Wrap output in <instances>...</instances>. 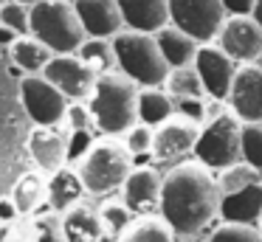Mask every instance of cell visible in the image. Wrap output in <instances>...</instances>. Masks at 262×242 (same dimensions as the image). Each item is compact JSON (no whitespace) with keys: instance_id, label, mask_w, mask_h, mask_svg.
<instances>
[{"instance_id":"obj_38","label":"cell","mask_w":262,"mask_h":242,"mask_svg":"<svg viewBox=\"0 0 262 242\" xmlns=\"http://www.w3.org/2000/svg\"><path fill=\"white\" fill-rule=\"evenodd\" d=\"M223 9H226V17H251L254 0H223Z\"/></svg>"},{"instance_id":"obj_11","label":"cell","mask_w":262,"mask_h":242,"mask_svg":"<svg viewBox=\"0 0 262 242\" xmlns=\"http://www.w3.org/2000/svg\"><path fill=\"white\" fill-rule=\"evenodd\" d=\"M226 101L239 124H262V68L237 65Z\"/></svg>"},{"instance_id":"obj_24","label":"cell","mask_w":262,"mask_h":242,"mask_svg":"<svg viewBox=\"0 0 262 242\" xmlns=\"http://www.w3.org/2000/svg\"><path fill=\"white\" fill-rule=\"evenodd\" d=\"M116 242H175V234L172 228L155 214H147V217H136L119 236Z\"/></svg>"},{"instance_id":"obj_16","label":"cell","mask_w":262,"mask_h":242,"mask_svg":"<svg viewBox=\"0 0 262 242\" xmlns=\"http://www.w3.org/2000/svg\"><path fill=\"white\" fill-rule=\"evenodd\" d=\"M121 23L127 31L138 34H158L161 28L169 26V9L166 0H116Z\"/></svg>"},{"instance_id":"obj_8","label":"cell","mask_w":262,"mask_h":242,"mask_svg":"<svg viewBox=\"0 0 262 242\" xmlns=\"http://www.w3.org/2000/svg\"><path fill=\"white\" fill-rule=\"evenodd\" d=\"M20 101L37 127H59L65 121L68 99L46 82L40 73L20 79Z\"/></svg>"},{"instance_id":"obj_19","label":"cell","mask_w":262,"mask_h":242,"mask_svg":"<svg viewBox=\"0 0 262 242\" xmlns=\"http://www.w3.org/2000/svg\"><path fill=\"white\" fill-rule=\"evenodd\" d=\"M259 214H262V183H254L248 189L237 191V194L220 197V211H217V217H223V223L256 225Z\"/></svg>"},{"instance_id":"obj_34","label":"cell","mask_w":262,"mask_h":242,"mask_svg":"<svg viewBox=\"0 0 262 242\" xmlns=\"http://www.w3.org/2000/svg\"><path fill=\"white\" fill-rule=\"evenodd\" d=\"M124 149L130 152V158L147 155L152 149V127H144V124H133L130 129L124 133Z\"/></svg>"},{"instance_id":"obj_31","label":"cell","mask_w":262,"mask_h":242,"mask_svg":"<svg viewBox=\"0 0 262 242\" xmlns=\"http://www.w3.org/2000/svg\"><path fill=\"white\" fill-rule=\"evenodd\" d=\"M209 242H262V231L245 223H220L211 231Z\"/></svg>"},{"instance_id":"obj_4","label":"cell","mask_w":262,"mask_h":242,"mask_svg":"<svg viewBox=\"0 0 262 242\" xmlns=\"http://www.w3.org/2000/svg\"><path fill=\"white\" fill-rule=\"evenodd\" d=\"M133 169H136V163L119 138H96L91 149L76 161V174L85 186V194L96 197H107L119 191Z\"/></svg>"},{"instance_id":"obj_10","label":"cell","mask_w":262,"mask_h":242,"mask_svg":"<svg viewBox=\"0 0 262 242\" xmlns=\"http://www.w3.org/2000/svg\"><path fill=\"white\" fill-rule=\"evenodd\" d=\"M40 76L51 87H57L68 99V104L71 101H88L93 93V84H96V73L76 56H51Z\"/></svg>"},{"instance_id":"obj_35","label":"cell","mask_w":262,"mask_h":242,"mask_svg":"<svg viewBox=\"0 0 262 242\" xmlns=\"http://www.w3.org/2000/svg\"><path fill=\"white\" fill-rule=\"evenodd\" d=\"M0 242H34L31 219H17V223L0 225Z\"/></svg>"},{"instance_id":"obj_5","label":"cell","mask_w":262,"mask_h":242,"mask_svg":"<svg viewBox=\"0 0 262 242\" xmlns=\"http://www.w3.org/2000/svg\"><path fill=\"white\" fill-rule=\"evenodd\" d=\"M113 48L116 71L124 73L138 90L144 87H164L169 65L164 62L152 34H138V31H121L110 39Z\"/></svg>"},{"instance_id":"obj_40","label":"cell","mask_w":262,"mask_h":242,"mask_svg":"<svg viewBox=\"0 0 262 242\" xmlns=\"http://www.w3.org/2000/svg\"><path fill=\"white\" fill-rule=\"evenodd\" d=\"M14 39H17V37H14V34L9 31V28H3V26H0V45H3V48H12V42H14Z\"/></svg>"},{"instance_id":"obj_17","label":"cell","mask_w":262,"mask_h":242,"mask_svg":"<svg viewBox=\"0 0 262 242\" xmlns=\"http://www.w3.org/2000/svg\"><path fill=\"white\" fill-rule=\"evenodd\" d=\"M29 155L40 172H59L68 163V135H62L57 127H37L29 135Z\"/></svg>"},{"instance_id":"obj_22","label":"cell","mask_w":262,"mask_h":242,"mask_svg":"<svg viewBox=\"0 0 262 242\" xmlns=\"http://www.w3.org/2000/svg\"><path fill=\"white\" fill-rule=\"evenodd\" d=\"M136 116H138V124L155 129L169 116H175V101L164 93V87H144V90H138Z\"/></svg>"},{"instance_id":"obj_21","label":"cell","mask_w":262,"mask_h":242,"mask_svg":"<svg viewBox=\"0 0 262 242\" xmlns=\"http://www.w3.org/2000/svg\"><path fill=\"white\" fill-rule=\"evenodd\" d=\"M155 45H158L164 62L169 65V71H175V68H189L194 62L198 48H200L192 37H186L183 31H178L175 26L161 28V31L155 34Z\"/></svg>"},{"instance_id":"obj_30","label":"cell","mask_w":262,"mask_h":242,"mask_svg":"<svg viewBox=\"0 0 262 242\" xmlns=\"http://www.w3.org/2000/svg\"><path fill=\"white\" fill-rule=\"evenodd\" d=\"M239 158L256 172H262V124H243L239 133Z\"/></svg>"},{"instance_id":"obj_36","label":"cell","mask_w":262,"mask_h":242,"mask_svg":"<svg viewBox=\"0 0 262 242\" xmlns=\"http://www.w3.org/2000/svg\"><path fill=\"white\" fill-rule=\"evenodd\" d=\"M93 141H96V138L91 135V129H74V133L68 135V161L76 163L88 149H91Z\"/></svg>"},{"instance_id":"obj_44","label":"cell","mask_w":262,"mask_h":242,"mask_svg":"<svg viewBox=\"0 0 262 242\" xmlns=\"http://www.w3.org/2000/svg\"><path fill=\"white\" fill-rule=\"evenodd\" d=\"M256 223H259V231H262V214H259V219H256Z\"/></svg>"},{"instance_id":"obj_6","label":"cell","mask_w":262,"mask_h":242,"mask_svg":"<svg viewBox=\"0 0 262 242\" xmlns=\"http://www.w3.org/2000/svg\"><path fill=\"white\" fill-rule=\"evenodd\" d=\"M239 133H243V124L237 116H231V110L223 113L214 121H206L200 127L198 144H194V161L203 163L211 172H223L226 166L243 161L239 158Z\"/></svg>"},{"instance_id":"obj_33","label":"cell","mask_w":262,"mask_h":242,"mask_svg":"<svg viewBox=\"0 0 262 242\" xmlns=\"http://www.w3.org/2000/svg\"><path fill=\"white\" fill-rule=\"evenodd\" d=\"M31 228H34V242H65L59 217H57V214H51V211L31 219Z\"/></svg>"},{"instance_id":"obj_45","label":"cell","mask_w":262,"mask_h":242,"mask_svg":"<svg viewBox=\"0 0 262 242\" xmlns=\"http://www.w3.org/2000/svg\"><path fill=\"white\" fill-rule=\"evenodd\" d=\"M6 3H9V0H0V6H6Z\"/></svg>"},{"instance_id":"obj_23","label":"cell","mask_w":262,"mask_h":242,"mask_svg":"<svg viewBox=\"0 0 262 242\" xmlns=\"http://www.w3.org/2000/svg\"><path fill=\"white\" fill-rule=\"evenodd\" d=\"M9 200H12V206H14V211H17L20 219L31 217V214H37V208L46 203V180L34 172L23 174V178L14 183Z\"/></svg>"},{"instance_id":"obj_14","label":"cell","mask_w":262,"mask_h":242,"mask_svg":"<svg viewBox=\"0 0 262 242\" xmlns=\"http://www.w3.org/2000/svg\"><path fill=\"white\" fill-rule=\"evenodd\" d=\"M161 200V174L152 166H136L127 174L124 186H121V203L133 217H147V214L158 211Z\"/></svg>"},{"instance_id":"obj_25","label":"cell","mask_w":262,"mask_h":242,"mask_svg":"<svg viewBox=\"0 0 262 242\" xmlns=\"http://www.w3.org/2000/svg\"><path fill=\"white\" fill-rule=\"evenodd\" d=\"M164 93L172 101H206V90L200 84V76L194 73V68H175V71L166 73L164 82Z\"/></svg>"},{"instance_id":"obj_7","label":"cell","mask_w":262,"mask_h":242,"mask_svg":"<svg viewBox=\"0 0 262 242\" xmlns=\"http://www.w3.org/2000/svg\"><path fill=\"white\" fill-rule=\"evenodd\" d=\"M166 9H169V26L192 37L198 45L214 42L226 20L223 0H166Z\"/></svg>"},{"instance_id":"obj_39","label":"cell","mask_w":262,"mask_h":242,"mask_svg":"<svg viewBox=\"0 0 262 242\" xmlns=\"http://www.w3.org/2000/svg\"><path fill=\"white\" fill-rule=\"evenodd\" d=\"M17 211H14L12 200L9 197H0V225H9V223H17Z\"/></svg>"},{"instance_id":"obj_42","label":"cell","mask_w":262,"mask_h":242,"mask_svg":"<svg viewBox=\"0 0 262 242\" xmlns=\"http://www.w3.org/2000/svg\"><path fill=\"white\" fill-rule=\"evenodd\" d=\"M12 3H17V6H26V9H31V6H37L40 0H12Z\"/></svg>"},{"instance_id":"obj_41","label":"cell","mask_w":262,"mask_h":242,"mask_svg":"<svg viewBox=\"0 0 262 242\" xmlns=\"http://www.w3.org/2000/svg\"><path fill=\"white\" fill-rule=\"evenodd\" d=\"M251 17H254V23L262 28V0H254V9H251Z\"/></svg>"},{"instance_id":"obj_28","label":"cell","mask_w":262,"mask_h":242,"mask_svg":"<svg viewBox=\"0 0 262 242\" xmlns=\"http://www.w3.org/2000/svg\"><path fill=\"white\" fill-rule=\"evenodd\" d=\"M74 56H76L79 62H85V65L91 68L93 73H96V76H99V73H107V71H113V68H116L110 39H85Z\"/></svg>"},{"instance_id":"obj_37","label":"cell","mask_w":262,"mask_h":242,"mask_svg":"<svg viewBox=\"0 0 262 242\" xmlns=\"http://www.w3.org/2000/svg\"><path fill=\"white\" fill-rule=\"evenodd\" d=\"M65 121L71 124V129H91V113L82 101H74L65 110Z\"/></svg>"},{"instance_id":"obj_27","label":"cell","mask_w":262,"mask_h":242,"mask_svg":"<svg viewBox=\"0 0 262 242\" xmlns=\"http://www.w3.org/2000/svg\"><path fill=\"white\" fill-rule=\"evenodd\" d=\"M254 183H262V172H256L254 166H248L245 161H237L231 166H226L223 172H217V189H220V197L237 194V191L248 189Z\"/></svg>"},{"instance_id":"obj_12","label":"cell","mask_w":262,"mask_h":242,"mask_svg":"<svg viewBox=\"0 0 262 242\" xmlns=\"http://www.w3.org/2000/svg\"><path fill=\"white\" fill-rule=\"evenodd\" d=\"M192 68L200 76V84H203V90H206V99H217V101L228 99V90H231L237 65H234L214 42L200 45L198 54H194Z\"/></svg>"},{"instance_id":"obj_2","label":"cell","mask_w":262,"mask_h":242,"mask_svg":"<svg viewBox=\"0 0 262 242\" xmlns=\"http://www.w3.org/2000/svg\"><path fill=\"white\" fill-rule=\"evenodd\" d=\"M136 101H138V84H133L124 73H119L113 68V71L96 76L93 93L85 107L91 113V124L104 138H119L133 124H138Z\"/></svg>"},{"instance_id":"obj_26","label":"cell","mask_w":262,"mask_h":242,"mask_svg":"<svg viewBox=\"0 0 262 242\" xmlns=\"http://www.w3.org/2000/svg\"><path fill=\"white\" fill-rule=\"evenodd\" d=\"M9 54H12V62L20 68V71H26V76H34V73H42V68H46V62L51 59V54H48L46 48H42L37 39L31 37H17L12 42V48H9Z\"/></svg>"},{"instance_id":"obj_18","label":"cell","mask_w":262,"mask_h":242,"mask_svg":"<svg viewBox=\"0 0 262 242\" xmlns=\"http://www.w3.org/2000/svg\"><path fill=\"white\" fill-rule=\"evenodd\" d=\"M85 197V186H82L76 169L62 166L59 172H54L46 180V206L51 208V214H65L68 208L79 206Z\"/></svg>"},{"instance_id":"obj_29","label":"cell","mask_w":262,"mask_h":242,"mask_svg":"<svg viewBox=\"0 0 262 242\" xmlns=\"http://www.w3.org/2000/svg\"><path fill=\"white\" fill-rule=\"evenodd\" d=\"M96 214H99V219H102L104 236H119L121 231L133 223V214L124 208V203H121V200L102 203V208H96Z\"/></svg>"},{"instance_id":"obj_15","label":"cell","mask_w":262,"mask_h":242,"mask_svg":"<svg viewBox=\"0 0 262 242\" xmlns=\"http://www.w3.org/2000/svg\"><path fill=\"white\" fill-rule=\"evenodd\" d=\"M88 39H113L124 31L116 0H71Z\"/></svg>"},{"instance_id":"obj_9","label":"cell","mask_w":262,"mask_h":242,"mask_svg":"<svg viewBox=\"0 0 262 242\" xmlns=\"http://www.w3.org/2000/svg\"><path fill=\"white\" fill-rule=\"evenodd\" d=\"M214 39V45L234 65H256L262 54V28L254 17H226Z\"/></svg>"},{"instance_id":"obj_20","label":"cell","mask_w":262,"mask_h":242,"mask_svg":"<svg viewBox=\"0 0 262 242\" xmlns=\"http://www.w3.org/2000/svg\"><path fill=\"white\" fill-rule=\"evenodd\" d=\"M59 225H62L65 242H102V236H104L102 219H99L96 208L85 206V203L68 208L59 217Z\"/></svg>"},{"instance_id":"obj_3","label":"cell","mask_w":262,"mask_h":242,"mask_svg":"<svg viewBox=\"0 0 262 242\" xmlns=\"http://www.w3.org/2000/svg\"><path fill=\"white\" fill-rule=\"evenodd\" d=\"M29 37L37 39L51 56H74L88 39L71 0H40L31 6Z\"/></svg>"},{"instance_id":"obj_13","label":"cell","mask_w":262,"mask_h":242,"mask_svg":"<svg viewBox=\"0 0 262 242\" xmlns=\"http://www.w3.org/2000/svg\"><path fill=\"white\" fill-rule=\"evenodd\" d=\"M200 135V124L189 121L183 116H169L164 124L152 129V149L149 155L155 161H175V158H183L194 149Z\"/></svg>"},{"instance_id":"obj_43","label":"cell","mask_w":262,"mask_h":242,"mask_svg":"<svg viewBox=\"0 0 262 242\" xmlns=\"http://www.w3.org/2000/svg\"><path fill=\"white\" fill-rule=\"evenodd\" d=\"M256 65H259V68H262V54H259V59H256Z\"/></svg>"},{"instance_id":"obj_1","label":"cell","mask_w":262,"mask_h":242,"mask_svg":"<svg viewBox=\"0 0 262 242\" xmlns=\"http://www.w3.org/2000/svg\"><path fill=\"white\" fill-rule=\"evenodd\" d=\"M158 217L172 228L175 239H198L217 219L220 189L217 174L198 161H183L161 174Z\"/></svg>"},{"instance_id":"obj_32","label":"cell","mask_w":262,"mask_h":242,"mask_svg":"<svg viewBox=\"0 0 262 242\" xmlns=\"http://www.w3.org/2000/svg\"><path fill=\"white\" fill-rule=\"evenodd\" d=\"M0 26L9 28L14 37H29V9L9 0L6 6H0Z\"/></svg>"}]
</instances>
